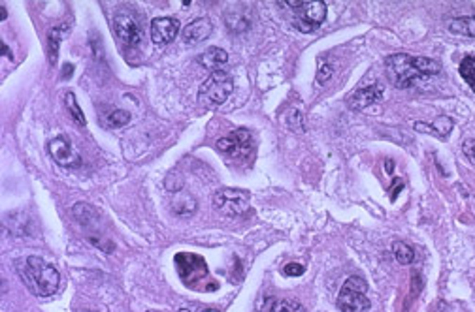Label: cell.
I'll return each instance as SVG.
<instances>
[{"label":"cell","mask_w":475,"mask_h":312,"mask_svg":"<svg viewBox=\"0 0 475 312\" xmlns=\"http://www.w3.org/2000/svg\"><path fill=\"white\" fill-rule=\"evenodd\" d=\"M2 55L8 57V59H12V53H10V49L6 48V43H2Z\"/></svg>","instance_id":"30"},{"label":"cell","mask_w":475,"mask_h":312,"mask_svg":"<svg viewBox=\"0 0 475 312\" xmlns=\"http://www.w3.org/2000/svg\"><path fill=\"white\" fill-rule=\"evenodd\" d=\"M49 154H51V158L57 162L63 168H79L82 165V156L76 151V147L72 145L70 140H66L65 136L55 137L49 142Z\"/></svg>","instance_id":"10"},{"label":"cell","mask_w":475,"mask_h":312,"mask_svg":"<svg viewBox=\"0 0 475 312\" xmlns=\"http://www.w3.org/2000/svg\"><path fill=\"white\" fill-rule=\"evenodd\" d=\"M179 312H190L189 308H179ZM198 312H219L215 311V308H198Z\"/></svg>","instance_id":"29"},{"label":"cell","mask_w":475,"mask_h":312,"mask_svg":"<svg viewBox=\"0 0 475 312\" xmlns=\"http://www.w3.org/2000/svg\"><path fill=\"white\" fill-rule=\"evenodd\" d=\"M106 121L110 126L113 128H119V126H125L129 121H131V115L123 109H110V113L106 115Z\"/></svg>","instance_id":"24"},{"label":"cell","mask_w":475,"mask_h":312,"mask_svg":"<svg viewBox=\"0 0 475 312\" xmlns=\"http://www.w3.org/2000/svg\"><path fill=\"white\" fill-rule=\"evenodd\" d=\"M212 34V23L206 18H198L195 21H190L183 30H181V38L187 46H196L204 41L208 36Z\"/></svg>","instance_id":"13"},{"label":"cell","mask_w":475,"mask_h":312,"mask_svg":"<svg viewBox=\"0 0 475 312\" xmlns=\"http://www.w3.org/2000/svg\"><path fill=\"white\" fill-rule=\"evenodd\" d=\"M383 98V88H381L379 83H374V85H368V87L356 88L355 93H351L347 96V106L351 109H364V107L372 106L375 102H379Z\"/></svg>","instance_id":"12"},{"label":"cell","mask_w":475,"mask_h":312,"mask_svg":"<svg viewBox=\"0 0 475 312\" xmlns=\"http://www.w3.org/2000/svg\"><path fill=\"white\" fill-rule=\"evenodd\" d=\"M225 23L228 27L230 32H244V30L249 29V19H247V13L245 12H234V10H228L225 13Z\"/></svg>","instance_id":"17"},{"label":"cell","mask_w":475,"mask_h":312,"mask_svg":"<svg viewBox=\"0 0 475 312\" xmlns=\"http://www.w3.org/2000/svg\"><path fill=\"white\" fill-rule=\"evenodd\" d=\"M217 149L221 153L234 156V158H249V154L255 149L253 136L247 128H238L228 137H223L217 142Z\"/></svg>","instance_id":"9"},{"label":"cell","mask_w":475,"mask_h":312,"mask_svg":"<svg viewBox=\"0 0 475 312\" xmlns=\"http://www.w3.org/2000/svg\"><path fill=\"white\" fill-rule=\"evenodd\" d=\"M234 90V79L228 72L215 70L198 88V102L206 107H217L225 104Z\"/></svg>","instance_id":"3"},{"label":"cell","mask_w":475,"mask_h":312,"mask_svg":"<svg viewBox=\"0 0 475 312\" xmlns=\"http://www.w3.org/2000/svg\"><path fill=\"white\" fill-rule=\"evenodd\" d=\"M198 62H200L204 68H208V70L212 72L221 70V66L228 62V55H226L225 49L209 48L206 49L202 55H198Z\"/></svg>","instance_id":"14"},{"label":"cell","mask_w":475,"mask_h":312,"mask_svg":"<svg viewBox=\"0 0 475 312\" xmlns=\"http://www.w3.org/2000/svg\"><path fill=\"white\" fill-rule=\"evenodd\" d=\"M449 30L453 34L475 36V15H464V18L453 19L449 23Z\"/></svg>","instance_id":"18"},{"label":"cell","mask_w":475,"mask_h":312,"mask_svg":"<svg viewBox=\"0 0 475 312\" xmlns=\"http://www.w3.org/2000/svg\"><path fill=\"white\" fill-rule=\"evenodd\" d=\"M65 30V27H57V29L49 30L48 34V51H49V65L57 62V55H59V43H60V32Z\"/></svg>","instance_id":"21"},{"label":"cell","mask_w":475,"mask_h":312,"mask_svg":"<svg viewBox=\"0 0 475 312\" xmlns=\"http://www.w3.org/2000/svg\"><path fill=\"white\" fill-rule=\"evenodd\" d=\"M214 207L223 215L240 217L249 211V194L238 189L217 190L214 194Z\"/></svg>","instance_id":"7"},{"label":"cell","mask_w":475,"mask_h":312,"mask_svg":"<svg viewBox=\"0 0 475 312\" xmlns=\"http://www.w3.org/2000/svg\"><path fill=\"white\" fill-rule=\"evenodd\" d=\"M453 128V121L449 117H438L434 121V124H424V123H417L415 130L419 132H424V134H432V136L440 137V140H445L449 136V132Z\"/></svg>","instance_id":"15"},{"label":"cell","mask_w":475,"mask_h":312,"mask_svg":"<svg viewBox=\"0 0 475 312\" xmlns=\"http://www.w3.org/2000/svg\"><path fill=\"white\" fill-rule=\"evenodd\" d=\"M72 72H74V65H65V66H63V79H70Z\"/></svg>","instance_id":"28"},{"label":"cell","mask_w":475,"mask_h":312,"mask_svg":"<svg viewBox=\"0 0 475 312\" xmlns=\"http://www.w3.org/2000/svg\"><path fill=\"white\" fill-rule=\"evenodd\" d=\"M113 30H115L119 40L126 43L129 48H140L142 46V27L138 23V19L134 18V13L129 12V10H119L113 15Z\"/></svg>","instance_id":"8"},{"label":"cell","mask_w":475,"mask_h":312,"mask_svg":"<svg viewBox=\"0 0 475 312\" xmlns=\"http://www.w3.org/2000/svg\"><path fill=\"white\" fill-rule=\"evenodd\" d=\"M304 265L300 264H289L283 267V273H285L287 277H300V275H304Z\"/></svg>","instance_id":"25"},{"label":"cell","mask_w":475,"mask_h":312,"mask_svg":"<svg viewBox=\"0 0 475 312\" xmlns=\"http://www.w3.org/2000/svg\"><path fill=\"white\" fill-rule=\"evenodd\" d=\"M172 211L176 212L178 217H190V215L196 211V200L189 194V192L179 190V192L174 194Z\"/></svg>","instance_id":"16"},{"label":"cell","mask_w":475,"mask_h":312,"mask_svg":"<svg viewBox=\"0 0 475 312\" xmlns=\"http://www.w3.org/2000/svg\"><path fill=\"white\" fill-rule=\"evenodd\" d=\"M339 312H366L370 308L368 284L360 277H349L339 290Z\"/></svg>","instance_id":"4"},{"label":"cell","mask_w":475,"mask_h":312,"mask_svg":"<svg viewBox=\"0 0 475 312\" xmlns=\"http://www.w3.org/2000/svg\"><path fill=\"white\" fill-rule=\"evenodd\" d=\"M15 271L27 288L40 297H49L59 290L60 275L53 265L38 256H27L15 262Z\"/></svg>","instance_id":"2"},{"label":"cell","mask_w":475,"mask_h":312,"mask_svg":"<svg viewBox=\"0 0 475 312\" xmlns=\"http://www.w3.org/2000/svg\"><path fill=\"white\" fill-rule=\"evenodd\" d=\"M285 6L294 10V25L302 32L319 29L327 18V6L323 2H285Z\"/></svg>","instance_id":"6"},{"label":"cell","mask_w":475,"mask_h":312,"mask_svg":"<svg viewBox=\"0 0 475 312\" xmlns=\"http://www.w3.org/2000/svg\"><path fill=\"white\" fill-rule=\"evenodd\" d=\"M460 76L475 93V57H466L460 62Z\"/></svg>","instance_id":"22"},{"label":"cell","mask_w":475,"mask_h":312,"mask_svg":"<svg viewBox=\"0 0 475 312\" xmlns=\"http://www.w3.org/2000/svg\"><path fill=\"white\" fill-rule=\"evenodd\" d=\"M65 100H66V107H68V113L72 115V118H74L77 124L85 126V124H87V118H85L84 111H82V107H79V104H77L74 93H68Z\"/></svg>","instance_id":"23"},{"label":"cell","mask_w":475,"mask_h":312,"mask_svg":"<svg viewBox=\"0 0 475 312\" xmlns=\"http://www.w3.org/2000/svg\"><path fill=\"white\" fill-rule=\"evenodd\" d=\"M262 312H308L294 299H270Z\"/></svg>","instance_id":"19"},{"label":"cell","mask_w":475,"mask_h":312,"mask_svg":"<svg viewBox=\"0 0 475 312\" xmlns=\"http://www.w3.org/2000/svg\"><path fill=\"white\" fill-rule=\"evenodd\" d=\"M385 70L389 81L398 88H410L424 77L438 76L441 65L427 57H411L408 53L391 55L385 59Z\"/></svg>","instance_id":"1"},{"label":"cell","mask_w":475,"mask_h":312,"mask_svg":"<svg viewBox=\"0 0 475 312\" xmlns=\"http://www.w3.org/2000/svg\"><path fill=\"white\" fill-rule=\"evenodd\" d=\"M462 151L464 154L468 156L469 162L475 165V140H466V142L462 143Z\"/></svg>","instance_id":"26"},{"label":"cell","mask_w":475,"mask_h":312,"mask_svg":"<svg viewBox=\"0 0 475 312\" xmlns=\"http://www.w3.org/2000/svg\"><path fill=\"white\" fill-rule=\"evenodd\" d=\"M176 267H178V275L189 288L200 290L198 283H204L208 278V265L204 262L202 256H196L190 252H179L176 254Z\"/></svg>","instance_id":"5"},{"label":"cell","mask_w":475,"mask_h":312,"mask_svg":"<svg viewBox=\"0 0 475 312\" xmlns=\"http://www.w3.org/2000/svg\"><path fill=\"white\" fill-rule=\"evenodd\" d=\"M392 254H394V258H396L400 265H410L415 259V250L402 241H396L392 245Z\"/></svg>","instance_id":"20"},{"label":"cell","mask_w":475,"mask_h":312,"mask_svg":"<svg viewBox=\"0 0 475 312\" xmlns=\"http://www.w3.org/2000/svg\"><path fill=\"white\" fill-rule=\"evenodd\" d=\"M85 312H91V311H85Z\"/></svg>","instance_id":"31"},{"label":"cell","mask_w":475,"mask_h":312,"mask_svg":"<svg viewBox=\"0 0 475 312\" xmlns=\"http://www.w3.org/2000/svg\"><path fill=\"white\" fill-rule=\"evenodd\" d=\"M330 76H332V68H330L328 65H323L321 68H319V72H317V83L328 81Z\"/></svg>","instance_id":"27"},{"label":"cell","mask_w":475,"mask_h":312,"mask_svg":"<svg viewBox=\"0 0 475 312\" xmlns=\"http://www.w3.org/2000/svg\"><path fill=\"white\" fill-rule=\"evenodd\" d=\"M179 34V21L174 18H155L151 21V40L155 46H168Z\"/></svg>","instance_id":"11"}]
</instances>
